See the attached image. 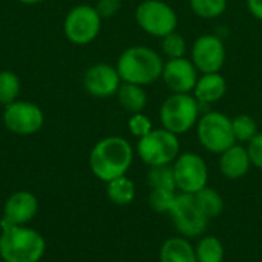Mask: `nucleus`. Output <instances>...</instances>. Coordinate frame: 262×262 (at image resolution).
Instances as JSON below:
<instances>
[{
  "label": "nucleus",
  "mask_w": 262,
  "mask_h": 262,
  "mask_svg": "<svg viewBox=\"0 0 262 262\" xmlns=\"http://www.w3.org/2000/svg\"><path fill=\"white\" fill-rule=\"evenodd\" d=\"M134 161V149L123 137H106L91 150L89 166L92 173L104 183L127 173Z\"/></svg>",
  "instance_id": "f257e3e1"
},
{
  "label": "nucleus",
  "mask_w": 262,
  "mask_h": 262,
  "mask_svg": "<svg viewBox=\"0 0 262 262\" xmlns=\"http://www.w3.org/2000/svg\"><path fill=\"white\" fill-rule=\"evenodd\" d=\"M115 68L121 77V81L144 88L161 78L164 60L155 49L137 45L121 52Z\"/></svg>",
  "instance_id": "f03ea898"
},
{
  "label": "nucleus",
  "mask_w": 262,
  "mask_h": 262,
  "mask_svg": "<svg viewBox=\"0 0 262 262\" xmlns=\"http://www.w3.org/2000/svg\"><path fill=\"white\" fill-rule=\"evenodd\" d=\"M46 250L45 238L34 229L2 221L0 258L5 262H38Z\"/></svg>",
  "instance_id": "7ed1b4c3"
},
{
  "label": "nucleus",
  "mask_w": 262,
  "mask_h": 262,
  "mask_svg": "<svg viewBox=\"0 0 262 262\" xmlns=\"http://www.w3.org/2000/svg\"><path fill=\"white\" fill-rule=\"evenodd\" d=\"M201 104L193 94H170L160 107V121L164 129L183 135L193 129L201 117Z\"/></svg>",
  "instance_id": "20e7f679"
},
{
  "label": "nucleus",
  "mask_w": 262,
  "mask_h": 262,
  "mask_svg": "<svg viewBox=\"0 0 262 262\" xmlns=\"http://www.w3.org/2000/svg\"><path fill=\"white\" fill-rule=\"evenodd\" d=\"M196 137L200 144L210 154L221 155L224 150L236 144L232 118L218 111L206 112L196 123Z\"/></svg>",
  "instance_id": "39448f33"
},
{
  "label": "nucleus",
  "mask_w": 262,
  "mask_h": 262,
  "mask_svg": "<svg viewBox=\"0 0 262 262\" xmlns=\"http://www.w3.org/2000/svg\"><path fill=\"white\" fill-rule=\"evenodd\" d=\"M137 154L140 160L149 167L173 164L180 155L178 135L169 132L164 127L152 129L147 135L138 140Z\"/></svg>",
  "instance_id": "423d86ee"
},
{
  "label": "nucleus",
  "mask_w": 262,
  "mask_h": 262,
  "mask_svg": "<svg viewBox=\"0 0 262 262\" xmlns=\"http://www.w3.org/2000/svg\"><path fill=\"white\" fill-rule=\"evenodd\" d=\"M135 21L146 34L163 38L177 31L178 14L164 0H143L135 9Z\"/></svg>",
  "instance_id": "0eeeda50"
},
{
  "label": "nucleus",
  "mask_w": 262,
  "mask_h": 262,
  "mask_svg": "<svg viewBox=\"0 0 262 262\" xmlns=\"http://www.w3.org/2000/svg\"><path fill=\"white\" fill-rule=\"evenodd\" d=\"M177 190L180 193L195 195L207 186L209 167L204 158L195 152L180 154L172 164Z\"/></svg>",
  "instance_id": "6e6552de"
},
{
  "label": "nucleus",
  "mask_w": 262,
  "mask_h": 262,
  "mask_svg": "<svg viewBox=\"0 0 262 262\" xmlns=\"http://www.w3.org/2000/svg\"><path fill=\"white\" fill-rule=\"evenodd\" d=\"M101 20L95 6L78 5L64 18V35L74 45H89L98 37Z\"/></svg>",
  "instance_id": "1a4fd4ad"
},
{
  "label": "nucleus",
  "mask_w": 262,
  "mask_h": 262,
  "mask_svg": "<svg viewBox=\"0 0 262 262\" xmlns=\"http://www.w3.org/2000/svg\"><path fill=\"white\" fill-rule=\"evenodd\" d=\"M169 215L178 233L187 239L200 238L207 229L209 218L204 215L193 195L178 193L173 209Z\"/></svg>",
  "instance_id": "9d476101"
},
{
  "label": "nucleus",
  "mask_w": 262,
  "mask_h": 262,
  "mask_svg": "<svg viewBox=\"0 0 262 262\" xmlns=\"http://www.w3.org/2000/svg\"><path fill=\"white\" fill-rule=\"evenodd\" d=\"M226 45L215 34H203L192 45L190 60L201 74L221 72L226 64Z\"/></svg>",
  "instance_id": "9b49d317"
},
{
  "label": "nucleus",
  "mask_w": 262,
  "mask_h": 262,
  "mask_svg": "<svg viewBox=\"0 0 262 262\" xmlns=\"http://www.w3.org/2000/svg\"><path fill=\"white\" fill-rule=\"evenodd\" d=\"M3 123L6 129L15 135H32L41 129L45 114L35 103L17 100L5 106Z\"/></svg>",
  "instance_id": "f8f14e48"
},
{
  "label": "nucleus",
  "mask_w": 262,
  "mask_h": 262,
  "mask_svg": "<svg viewBox=\"0 0 262 262\" xmlns=\"http://www.w3.org/2000/svg\"><path fill=\"white\" fill-rule=\"evenodd\" d=\"M200 72L190 58H172L164 61L161 80L172 94H192Z\"/></svg>",
  "instance_id": "ddd939ff"
},
{
  "label": "nucleus",
  "mask_w": 262,
  "mask_h": 262,
  "mask_svg": "<svg viewBox=\"0 0 262 262\" xmlns=\"http://www.w3.org/2000/svg\"><path fill=\"white\" fill-rule=\"evenodd\" d=\"M84 89L95 98H109L117 95L121 86V77L115 66L98 63L91 66L84 74Z\"/></svg>",
  "instance_id": "4468645a"
},
{
  "label": "nucleus",
  "mask_w": 262,
  "mask_h": 262,
  "mask_svg": "<svg viewBox=\"0 0 262 262\" xmlns=\"http://www.w3.org/2000/svg\"><path fill=\"white\" fill-rule=\"evenodd\" d=\"M37 210L38 201L35 195L28 190H18L6 200L2 221L14 226H25L35 218Z\"/></svg>",
  "instance_id": "2eb2a0df"
},
{
  "label": "nucleus",
  "mask_w": 262,
  "mask_h": 262,
  "mask_svg": "<svg viewBox=\"0 0 262 262\" xmlns=\"http://www.w3.org/2000/svg\"><path fill=\"white\" fill-rule=\"evenodd\" d=\"M252 167L247 147L236 143L220 155V170L229 180H239L249 173Z\"/></svg>",
  "instance_id": "dca6fc26"
},
{
  "label": "nucleus",
  "mask_w": 262,
  "mask_h": 262,
  "mask_svg": "<svg viewBox=\"0 0 262 262\" xmlns=\"http://www.w3.org/2000/svg\"><path fill=\"white\" fill-rule=\"evenodd\" d=\"M227 92V80L221 72L201 74L193 89V97L200 104H215Z\"/></svg>",
  "instance_id": "f3484780"
},
{
  "label": "nucleus",
  "mask_w": 262,
  "mask_h": 262,
  "mask_svg": "<svg viewBox=\"0 0 262 262\" xmlns=\"http://www.w3.org/2000/svg\"><path fill=\"white\" fill-rule=\"evenodd\" d=\"M160 262H198L195 247L184 236H172L160 249Z\"/></svg>",
  "instance_id": "a211bd4d"
},
{
  "label": "nucleus",
  "mask_w": 262,
  "mask_h": 262,
  "mask_svg": "<svg viewBox=\"0 0 262 262\" xmlns=\"http://www.w3.org/2000/svg\"><path fill=\"white\" fill-rule=\"evenodd\" d=\"M115 97H117L120 106L130 115L143 112L147 104V94H146L144 88L134 84V83L123 81Z\"/></svg>",
  "instance_id": "6ab92c4d"
},
{
  "label": "nucleus",
  "mask_w": 262,
  "mask_h": 262,
  "mask_svg": "<svg viewBox=\"0 0 262 262\" xmlns=\"http://www.w3.org/2000/svg\"><path fill=\"white\" fill-rule=\"evenodd\" d=\"M107 184V198L117 206H127L135 198V184L126 175L118 177Z\"/></svg>",
  "instance_id": "aec40b11"
},
{
  "label": "nucleus",
  "mask_w": 262,
  "mask_h": 262,
  "mask_svg": "<svg viewBox=\"0 0 262 262\" xmlns=\"http://www.w3.org/2000/svg\"><path fill=\"white\" fill-rule=\"evenodd\" d=\"M195 253L198 262H223L226 250L220 238L216 236H200V241L195 246Z\"/></svg>",
  "instance_id": "412c9836"
},
{
  "label": "nucleus",
  "mask_w": 262,
  "mask_h": 262,
  "mask_svg": "<svg viewBox=\"0 0 262 262\" xmlns=\"http://www.w3.org/2000/svg\"><path fill=\"white\" fill-rule=\"evenodd\" d=\"M198 206L201 207V210L204 212V215L212 220V218H218L223 210H224V200L223 196L212 187H204L201 189L198 193L193 195Z\"/></svg>",
  "instance_id": "4be33fe9"
},
{
  "label": "nucleus",
  "mask_w": 262,
  "mask_h": 262,
  "mask_svg": "<svg viewBox=\"0 0 262 262\" xmlns=\"http://www.w3.org/2000/svg\"><path fill=\"white\" fill-rule=\"evenodd\" d=\"M147 183H149L150 189H166V190H175L177 192V184H175V175H173L172 164L149 167Z\"/></svg>",
  "instance_id": "5701e85b"
},
{
  "label": "nucleus",
  "mask_w": 262,
  "mask_h": 262,
  "mask_svg": "<svg viewBox=\"0 0 262 262\" xmlns=\"http://www.w3.org/2000/svg\"><path fill=\"white\" fill-rule=\"evenodd\" d=\"M21 83L15 72L12 71H0V104L8 106L17 101L20 95Z\"/></svg>",
  "instance_id": "b1692460"
},
{
  "label": "nucleus",
  "mask_w": 262,
  "mask_h": 262,
  "mask_svg": "<svg viewBox=\"0 0 262 262\" xmlns=\"http://www.w3.org/2000/svg\"><path fill=\"white\" fill-rule=\"evenodd\" d=\"M189 5L195 15L212 20L221 17L227 11L229 0H189Z\"/></svg>",
  "instance_id": "393cba45"
},
{
  "label": "nucleus",
  "mask_w": 262,
  "mask_h": 262,
  "mask_svg": "<svg viewBox=\"0 0 262 262\" xmlns=\"http://www.w3.org/2000/svg\"><path fill=\"white\" fill-rule=\"evenodd\" d=\"M232 129L236 143H249L259 132L258 124L253 117L247 114H239L232 118Z\"/></svg>",
  "instance_id": "a878e982"
},
{
  "label": "nucleus",
  "mask_w": 262,
  "mask_h": 262,
  "mask_svg": "<svg viewBox=\"0 0 262 262\" xmlns=\"http://www.w3.org/2000/svg\"><path fill=\"white\" fill-rule=\"evenodd\" d=\"M186 52H187V41L177 31L161 38V54L167 60L186 57Z\"/></svg>",
  "instance_id": "bb28decb"
},
{
  "label": "nucleus",
  "mask_w": 262,
  "mask_h": 262,
  "mask_svg": "<svg viewBox=\"0 0 262 262\" xmlns=\"http://www.w3.org/2000/svg\"><path fill=\"white\" fill-rule=\"evenodd\" d=\"M175 190H166V189H152L149 195V204L157 213H170L173 209L175 200H177Z\"/></svg>",
  "instance_id": "cd10ccee"
},
{
  "label": "nucleus",
  "mask_w": 262,
  "mask_h": 262,
  "mask_svg": "<svg viewBox=\"0 0 262 262\" xmlns=\"http://www.w3.org/2000/svg\"><path fill=\"white\" fill-rule=\"evenodd\" d=\"M127 127H129V132L135 137V138H143L144 135H147L154 126H152V121L147 115H144L143 112H138V114H132L129 121H127Z\"/></svg>",
  "instance_id": "c85d7f7f"
},
{
  "label": "nucleus",
  "mask_w": 262,
  "mask_h": 262,
  "mask_svg": "<svg viewBox=\"0 0 262 262\" xmlns=\"http://www.w3.org/2000/svg\"><path fill=\"white\" fill-rule=\"evenodd\" d=\"M247 152L252 166L262 170V132H258L255 138L247 143Z\"/></svg>",
  "instance_id": "c756f323"
},
{
  "label": "nucleus",
  "mask_w": 262,
  "mask_h": 262,
  "mask_svg": "<svg viewBox=\"0 0 262 262\" xmlns=\"http://www.w3.org/2000/svg\"><path fill=\"white\" fill-rule=\"evenodd\" d=\"M121 8V0H98L95 9L98 11L101 18L114 17Z\"/></svg>",
  "instance_id": "7c9ffc66"
},
{
  "label": "nucleus",
  "mask_w": 262,
  "mask_h": 262,
  "mask_svg": "<svg viewBox=\"0 0 262 262\" xmlns=\"http://www.w3.org/2000/svg\"><path fill=\"white\" fill-rule=\"evenodd\" d=\"M247 3V9L249 12L258 18V20H262V0H246Z\"/></svg>",
  "instance_id": "2f4dec72"
},
{
  "label": "nucleus",
  "mask_w": 262,
  "mask_h": 262,
  "mask_svg": "<svg viewBox=\"0 0 262 262\" xmlns=\"http://www.w3.org/2000/svg\"><path fill=\"white\" fill-rule=\"evenodd\" d=\"M17 2H20L23 5H37V3H41L45 0H17Z\"/></svg>",
  "instance_id": "473e14b6"
}]
</instances>
